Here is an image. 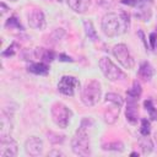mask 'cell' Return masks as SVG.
Returning <instances> with one entry per match:
<instances>
[{
  "instance_id": "obj_1",
  "label": "cell",
  "mask_w": 157,
  "mask_h": 157,
  "mask_svg": "<svg viewBox=\"0 0 157 157\" xmlns=\"http://www.w3.org/2000/svg\"><path fill=\"white\" fill-rule=\"evenodd\" d=\"M130 26L129 13L120 12H109L105 13L102 18V29L108 37H117L124 34Z\"/></svg>"
},
{
  "instance_id": "obj_2",
  "label": "cell",
  "mask_w": 157,
  "mask_h": 157,
  "mask_svg": "<svg viewBox=\"0 0 157 157\" xmlns=\"http://www.w3.org/2000/svg\"><path fill=\"white\" fill-rule=\"evenodd\" d=\"M93 124V120L91 118H83L76 134L74 135L71 140V147L72 152L78 156H88L91 153L90 151V139L87 135V128Z\"/></svg>"
},
{
  "instance_id": "obj_3",
  "label": "cell",
  "mask_w": 157,
  "mask_h": 157,
  "mask_svg": "<svg viewBox=\"0 0 157 157\" xmlns=\"http://www.w3.org/2000/svg\"><path fill=\"white\" fill-rule=\"evenodd\" d=\"M101 96H102L101 83L97 80H91V81H87L82 88L81 101L85 105L91 107V105H94L99 102Z\"/></svg>"
},
{
  "instance_id": "obj_4",
  "label": "cell",
  "mask_w": 157,
  "mask_h": 157,
  "mask_svg": "<svg viewBox=\"0 0 157 157\" xmlns=\"http://www.w3.org/2000/svg\"><path fill=\"white\" fill-rule=\"evenodd\" d=\"M53 121L61 129L69 125V121L72 117V112L63 103H54L50 109Z\"/></svg>"
},
{
  "instance_id": "obj_5",
  "label": "cell",
  "mask_w": 157,
  "mask_h": 157,
  "mask_svg": "<svg viewBox=\"0 0 157 157\" xmlns=\"http://www.w3.org/2000/svg\"><path fill=\"white\" fill-rule=\"evenodd\" d=\"M103 75L110 80V81H119V80H124L125 78V74L107 56H103L99 59V63H98Z\"/></svg>"
},
{
  "instance_id": "obj_6",
  "label": "cell",
  "mask_w": 157,
  "mask_h": 157,
  "mask_svg": "<svg viewBox=\"0 0 157 157\" xmlns=\"http://www.w3.org/2000/svg\"><path fill=\"white\" fill-rule=\"evenodd\" d=\"M113 55L125 69H132L135 66V59L130 54L125 44H117L113 47Z\"/></svg>"
},
{
  "instance_id": "obj_7",
  "label": "cell",
  "mask_w": 157,
  "mask_h": 157,
  "mask_svg": "<svg viewBox=\"0 0 157 157\" xmlns=\"http://www.w3.org/2000/svg\"><path fill=\"white\" fill-rule=\"evenodd\" d=\"M17 142L6 134H1L0 139V157H15L17 155Z\"/></svg>"
},
{
  "instance_id": "obj_8",
  "label": "cell",
  "mask_w": 157,
  "mask_h": 157,
  "mask_svg": "<svg viewBox=\"0 0 157 157\" xmlns=\"http://www.w3.org/2000/svg\"><path fill=\"white\" fill-rule=\"evenodd\" d=\"M80 87V82L74 76H63L58 83V90L60 93L65 96L72 97L76 92V90Z\"/></svg>"
},
{
  "instance_id": "obj_9",
  "label": "cell",
  "mask_w": 157,
  "mask_h": 157,
  "mask_svg": "<svg viewBox=\"0 0 157 157\" xmlns=\"http://www.w3.org/2000/svg\"><path fill=\"white\" fill-rule=\"evenodd\" d=\"M137 101L139 98H134V97H130L128 96V103H126V112H125V117H126V120L135 125L137 123V119H139V109H137Z\"/></svg>"
},
{
  "instance_id": "obj_10",
  "label": "cell",
  "mask_w": 157,
  "mask_h": 157,
  "mask_svg": "<svg viewBox=\"0 0 157 157\" xmlns=\"http://www.w3.org/2000/svg\"><path fill=\"white\" fill-rule=\"evenodd\" d=\"M25 150L29 156H39L43 151V142L37 136H31L25 142Z\"/></svg>"
},
{
  "instance_id": "obj_11",
  "label": "cell",
  "mask_w": 157,
  "mask_h": 157,
  "mask_svg": "<svg viewBox=\"0 0 157 157\" xmlns=\"http://www.w3.org/2000/svg\"><path fill=\"white\" fill-rule=\"evenodd\" d=\"M28 25L34 28V29H43L45 28V17L44 13L38 10L34 9L28 13Z\"/></svg>"
},
{
  "instance_id": "obj_12",
  "label": "cell",
  "mask_w": 157,
  "mask_h": 157,
  "mask_svg": "<svg viewBox=\"0 0 157 157\" xmlns=\"http://www.w3.org/2000/svg\"><path fill=\"white\" fill-rule=\"evenodd\" d=\"M67 5L75 12L83 13L91 7V0H67Z\"/></svg>"
},
{
  "instance_id": "obj_13",
  "label": "cell",
  "mask_w": 157,
  "mask_h": 157,
  "mask_svg": "<svg viewBox=\"0 0 157 157\" xmlns=\"http://www.w3.org/2000/svg\"><path fill=\"white\" fill-rule=\"evenodd\" d=\"M27 70L36 75H47L49 72V65L47 63H29L27 65Z\"/></svg>"
},
{
  "instance_id": "obj_14",
  "label": "cell",
  "mask_w": 157,
  "mask_h": 157,
  "mask_svg": "<svg viewBox=\"0 0 157 157\" xmlns=\"http://www.w3.org/2000/svg\"><path fill=\"white\" fill-rule=\"evenodd\" d=\"M34 55H36V58H39L43 63H47V64L55 59V53L50 49H44V48L34 49Z\"/></svg>"
},
{
  "instance_id": "obj_15",
  "label": "cell",
  "mask_w": 157,
  "mask_h": 157,
  "mask_svg": "<svg viewBox=\"0 0 157 157\" xmlns=\"http://www.w3.org/2000/svg\"><path fill=\"white\" fill-rule=\"evenodd\" d=\"M153 74H155V70H153L152 65H151L148 61L141 63V65H140V67H139V76H140L142 80H145V81L151 80V77L153 76Z\"/></svg>"
},
{
  "instance_id": "obj_16",
  "label": "cell",
  "mask_w": 157,
  "mask_h": 157,
  "mask_svg": "<svg viewBox=\"0 0 157 157\" xmlns=\"http://www.w3.org/2000/svg\"><path fill=\"white\" fill-rule=\"evenodd\" d=\"M120 108H121V107L113 104L112 108H109V109L105 110V113H104V120H105L108 124L115 123V120H117V118H118V115H119Z\"/></svg>"
},
{
  "instance_id": "obj_17",
  "label": "cell",
  "mask_w": 157,
  "mask_h": 157,
  "mask_svg": "<svg viewBox=\"0 0 157 157\" xmlns=\"http://www.w3.org/2000/svg\"><path fill=\"white\" fill-rule=\"evenodd\" d=\"M139 145L141 147V151L144 155H147V153H151L152 150H153V144L151 141L150 137L147 136H144V137H140L139 139Z\"/></svg>"
},
{
  "instance_id": "obj_18",
  "label": "cell",
  "mask_w": 157,
  "mask_h": 157,
  "mask_svg": "<svg viewBox=\"0 0 157 157\" xmlns=\"http://www.w3.org/2000/svg\"><path fill=\"white\" fill-rule=\"evenodd\" d=\"M83 27H85V32L87 34V37L91 39V40H97L98 39V34L93 27V23L90 21V20H85L83 21Z\"/></svg>"
},
{
  "instance_id": "obj_19",
  "label": "cell",
  "mask_w": 157,
  "mask_h": 157,
  "mask_svg": "<svg viewBox=\"0 0 157 157\" xmlns=\"http://www.w3.org/2000/svg\"><path fill=\"white\" fill-rule=\"evenodd\" d=\"M135 16L141 21H148L151 18V10L147 5L137 7V10L135 11Z\"/></svg>"
},
{
  "instance_id": "obj_20",
  "label": "cell",
  "mask_w": 157,
  "mask_h": 157,
  "mask_svg": "<svg viewBox=\"0 0 157 157\" xmlns=\"http://www.w3.org/2000/svg\"><path fill=\"white\" fill-rule=\"evenodd\" d=\"M141 93H142V88H141L140 82L134 81V82H132L131 88H130V90H128L126 96H130V97H134V98H140Z\"/></svg>"
},
{
  "instance_id": "obj_21",
  "label": "cell",
  "mask_w": 157,
  "mask_h": 157,
  "mask_svg": "<svg viewBox=\"0 0 157 157\" xmlns=\"http://www.w3.org/2000/svg\"><path fill=\"white\" fill-rule=\"evenodd\" d=\"M144 107H145V109L148 112L151 120H156V119H157V108L153 105L152 99H146V101L144 102Z\"/></svg>"
},
{
  "instance_id": "obj_22",
  "label": "cell",
  "mask_w": 157,
  "mask_h": 157,
  "mask_svg": "<svg viewBox=\"0 0 157 157\" xmlns=\"http://www.w3.org/2000/svg\"><path fill=\"white\" fill-rule=\"evenodd\" d=\"M5 27H6V28H17V29H20V31H23V26L21 25L20 20H17V17H16L15 15L11 16V17H9V18L6 20Z\"/></svg>"
},
{
  "instance_id": "obj_23",
  "label": "cell",
  "mask_w": 157,
  "mask_h": 157,
  "mask_svg": "<svg viewBox=\"0 0 157 157\" xmlns=\"http://www.w3.org/2000/svg\"><path fill=\"white\" fill-rule=\"evenodd\" d=\"M103 150L105 151H117V152H123L124 151V145L120 141H114V142H108L103 145Z\"/></svg>"
},
{
  "instance_id": "obj_24",
  "label": "cell",
  "mask_w": 157,
  "mask_h": 157,
  "mask_svg": "<svg viewBox=\"0 0 157 157\" xmlns=\"http://www.w3.org/2000/svg\"><path fill=\"white\" fill-rule=\"evenodd\" d=\"M105 102H110L112 104H115V105H119V107H121L123 103H124L123 98L117 93H107L105 94Z\"/></svg>"
},
{
  "instance_id": "obj_25",
  "label": "cell",
  "mask_w": 157,
  "mask_h": 157,
  "mask_svg": "<svg viewBox=\"0 0 157 157\" xmlns=\"http://www.w3.org/2000/svg\"><path fill=\"white\" fill-rule=\"evenodd\" d=\"M120 2L124 4V5H129V6H132V7L137 9V7L147 5V2H151V0H121Z\"/></svg>"
},
{
  "instance_id": "obj_26",
  "label": "cell",
  "mask_w": 157,
  "mask_h": 157,
  "mask_svg": "<svg viewBox=\"0 0 157 157\" xmlns=\"http://www.w3.org/2000/svg\"><path fill=\"white\" fill-rule=\"evenodd\" d=\"M17 50H18V44H17L16 42H12V43L1 53V55H2V56H12V55L16 54Z\"/></svg>"
},
{
  "instance_id": "obj_27",
  "label": "cell",
  "mask_w": 157,
  "mask_h": 157,
  "mask_svg": "<svg viewBox=\"0 0 157 157\" xmlns=\"http://www.w3.org/2000/svg\"><path fill=\"white\" fill-rule=\"evenodd\" d=\"M151 132V125L150 121L147 119H142L141 120V128H140V134L142 136H148Z\"/></svg>"
},
{
  "instance_id": "obj_28",
  "label": "cell",
  "mask_w": 157,
  "mask_h": 157,
  "mask_svg": "<svg viewBox=\"0 0 157 157\" xmlns=\"http://www.w3.org/2000/svg\"><path fill=\"white\" fill-rule=\"evenodd\" d=\"M97 4L103 9H112L115 6L117 0H97Z\"/></svg>"
},
{
  "instance_id": "obj_29",
  "label": "cell",
  "mask_w": 157,
  "mask_h": 157,
  "mask_svg": "<svg viewBox=\"0 0 157 157\" xmlns=\"http://www.w3.org/2000/svg\"><path fill=\"white\" fill-rule=\"evenodd\" d=\"M157 45V33H151L150 34V47L151 49H156Z\"/></svg>"
},
{
  "instance_id": "obj_30",
  "label": "cell",
  "mask_w": 157,
  "mask_h": 157,
  "mask_svg": "<svg viewBox=\"0 0 157 157\" xmlns=\"http://www.w3.org/2000/svg\"><path fill=\"white\" fill-rule=\"evenodd\" d=\"M59 60L60 61H70V63H72L74 61V59H71L70 56H67V55H65V54H59Z\"/></svg>"
},
{
  "instance_id": "obj_31",
  "label": "cell",
  "mask_w": 157,
  "mask_h": 157,
  "mask_svg": "<svg viewBox=\"0 0 157 157\" xmlns=\"http://www.w3.org/2000/svg\"><path fill=\"white\" fill-rule=\"evenodd\" d=\"M137 34H139V36L141 37V39H142V42H144L145 47L147 48V43H146V39H145V37H144V32H142V31H139V32H137Z\"/></svg>"
},
{
  "instance_id": "obj_32",
  "label": "cell",
  "mask_w": 157,
  "mask_h": 157,
  "mask_svg": "<svg viewBox=\"0 0 157 157\" xmlns=\"http://www.w3.org/2000/svg\"><path fill=\"white\" fill-rule=\"evenodd\" d=\"M53 155H58V156H64V153H61L60 151H52V152H49V156H53Z\"/></svg>"
},
{
  "instance_id": "obj_33",
  "label": "cell",
  "mask_w": 157,
  "mask_h": 157,
  "mask_svg": "<svg viewBox=\"0 0 157 157\" xmlns=\"http://www.w3.org/2000/svg\"><path fill=\"white\" fill-rule=\"evenodd\" d=\"M1 9H2V10H1V12H2V13H5V12L7 11V7H6V5H5L4 2H1Z\"/></svg>"
},
{
  "instance_id": "obj_34",
  "label": "cell",
  "mask_w": 157,
  "mask_h": 157,
  "mask_svg": "<svg viewBox=\"0 0 157 157\" xmlns=\"http://www.w3.org/2000/svg\"><path fill=\"white\" fill-rule=\"evenodd\" d=\"M10 1H17V0H10Z\"/></svg>"
}]
</instances>
